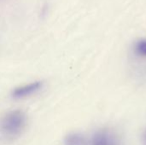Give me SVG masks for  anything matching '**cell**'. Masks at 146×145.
Returning a JSON list of instances; mask_svg holds the SVG:
<instances>
[{"instance_id":"1","label":"cell","mask_w":146,"mask_h":145,"mask_svg":"<svg viewBox=\"0 0 146 145\" xmlns=\"http://www.w3.org/2000/svg\"><path fill=\"white\" fill-rule=\"evenodd\" d=\"M27 126V116L21 110H13L0 120V135L7 140L20 137Z\"/></svg>"},{"instance_id":"2","label":"cell","mask_w":146,"mask_h":145,"mask_svg":"<svg viewBox=\"0 0 146 145\" xmlns=\"http://www.w3.org/2000/svg\"><path fill=\"white\" fill-rule=\"evenodd\" d=\"M86 145H119V140L111 131L100 129L92 134Z\"/></svg>"},{"instance_id":"3","label":"cell","mask_w":146,"mask_h":145,"mask_svg":"<svg viewBox=\"0 0 146 145\" xmlns=\"http://www.w3.org/2000/svg\"><path fill=\"white\" fill-rule=\"evenodd\" d=\"M42 85H43L42 82L36 81V82H33V83H30L28 85H23V86L17 87L13 91L12 97L15 99L26 98V97L36 93L37 91H38L42 88Z\"/></svg>"},{"instance_id":"4","label":"cell","mask_w":146,"mask_h":145,"mask_svg":"<svg viewBox=\"0 0 146 145\" xmlns=\"http://www.w3.org/2000/svg\"><path fill=\"white\" fill-rule=\"evenodd\" d=\"M86 143L85 136L77 132H69L63 138V145H86Z\"/></svg>"},{"instance_id":"5","label":"cell","mask_w":146,"mask_h":145,"mask_svg":"<svg viewBox=\"0 0 146 145\" xmlns=\"http://www.w3.org/2000/svg\"><path fill=\"white\" fill-rule=\"evenodd\" d=\"M134 52L137 56L146 58V38L138 40L134 44Z\"/></svg>"},{"instance_id":"6","label":"cell","mask_w":146,"mask_h":145,"mask_svg":"<svg viewBox=\"0 0 146 145\" xmlns=\"http://www.w3.org/2000/svg\"><path fill=\"white\" fill-rule=\"evenodd\" d=\"M143 140H144V143L146 145V129L145 131L144 132V133H143Z\"/></svg>"}]
</instances>
